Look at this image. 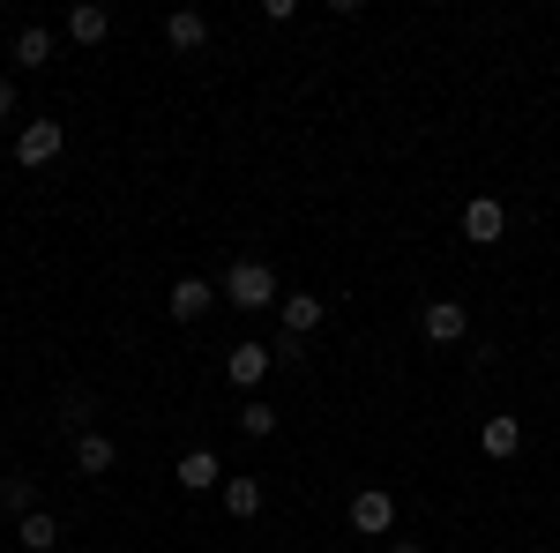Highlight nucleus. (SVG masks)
<instances>
[{
	"instance_id": "nucleus-6",
	"label": "nucleus",
	"mask_w": 560,
	"mask_h": 553,
	"mask_svg": "<svg viewBox=\"0 0 560 553\" xmlns=\"http://www.w3.org/2000/svg\"><path fill=\"white\" fill-rule=\"evenodd\" d=\"M277 367V352L269 344H232L224 352V375H232V389H261V375Z\"/></svg>"
},
{
	"instance_id": "nucleus-8",
	"label": "nucleus",
	"mask_w": 560,
	"mask_h": 553,
	"mask_svg": "<svg viewBox=\"0 0 560 553\" xmlns=\"http://www.w3.org/2000/svg\"><path fill=\"white\" fill-rule=\"evenodd\" d=\"M277 322H284V337H314L322 330V292H284L277 299Z\"/></svg>"
},
{
	"instance_id": "nucleus-17",
	"label": "nucleus",
	"mask_w": 560,
	"mask_h": 553,
	"mask_svg": "<svg viewBox=\"0 0 560 553\" xmlns=\"http://www.w3.org/2000/svg\"><path fill=\"white\" fill-rule=\"evenodd\" d=\"M0 509L31 516V509H38V479H0Z\"/></svg>"
},
{
	"instance_id": "nucleus-15",
	"label": "nucleus",
	"mask_w": 560,
	"mask_h": 553,
	"mask_svg": "<svg viewBox=\"0 0 560 553\" xmlns=\"http://www.w3.org/2000/svg\"><path fill=\"white\" fill-rule=\"evenodd\" d=\"M15 60H23V68H45V60H52V31H45V23H23V31H15Z\"/></svg>"
},
{
	"instance_id": "nucleus-2",
	"label": "nucleus",
	"mask_w": 560,
	"mask_h": 553,
	"mask_svg": "<svg viewBox=\"0 0 560 553\" xmlns=\"http://www.w3.org/2000/svg\"><path fill=\"white\" fill-rule=\"evenodd\" d=\"M419 337L427 344H464L471 337V307H464V299H427V307H419Z\"/></svg>"
},
{
	"instance_id": "nucleus-10",
	"label": "nucleus",
	"mask_w": 560,
	"mask_h": 553,
	"mask_svg": "<svg viewBox=\"0 0 560 553\" xmlns=\"http://www.w3.org/2000/svg\"><path fill=\"white\" fill-rule=\"evenodd\" d=\"M210 299H217V285H202V277H179L173 292H165V314H173V322H202V314H210Z\"/></svg>"
},
{
	"instance_id": "nucleus-1",
	"label": "nucleus",
	"mask_w": 560,
	"mask_h": 553,
	"mask_svg": "<svg viewBox=\"0 0 560 553\" xmlns=\"http://www.w3.org/2000/svg\"><path fill=\"white\" fill-rule=\"evenodd\" d=\"M217 292L232 299V307H240V314H261V307H277V269H269V262H232V269H224V285H217Z\"/></svg>"
},
{
	"instance_id": "nucleus-20",
	"label": "nucleus",
	"mask_w": 560,
	"mask_h": 553,
	"mask_svg": "<svg viewBox=\"0 0 560 553\" xmlns=\"http://www.w3.org/2000/svg\"><path fill=\"white\" fill-rule=\"evenodd\" d=\"M388 553H427V546H419V539H396V546H388Z\"/></svg>"
},
{
	"instance_id": "nucleus-5",
	"label": "nucleus",
	"mask_w": 560,
	"mask_h": 553,
	"mask_svg": "<svg viewBox=\"0 0 560 553\" xmlns=\"http://www.w3.org/2000/svg\"><path fill=\"white\" fill-rule=\"evenodd\" d=\"M501 232H509L501 195H471V203H464V240H471V247H501Z\"/></svg>"
},
{
	"instance_id": "nucleus-19",
	"label": "nucleus",
	"mask_w": 560,
	"mask_h": 553,
	"mask_svg": "<svg viewBox=\"0 0 560 553\" xmlns=\"http://www.w3.org/2000/svg\"><path fill=\"white\" fill-rule=\"evenodd\" d=\"M0 120H15V83L0 76Z\"/></svg>"
},
{
	"instance_id": "nucleus-11",
	"label": "nucleus",
	"mask_w": 560,
	"mask_h": 553,
	"mask_svg": "<svg viewBox=\"0 0 560 553\" xmlns=\"http://www.w3.org/2000/svg\"><path fill=\"white\" fill-rule=\"evenodd\" d=\"M173 479L187 486V494H210L217 479H224V464H217V449H187V457L173 464Z\"/></svg>"
},
{
	"instance_id": "nucleus-18",
	"label": "nucleus",
	"mask_w": 560,
	"mask_h": 553,
	"mask_svg": "<svg viewBox=\"0 0 560 553\" xmlns=\"http://www.w3.org/2000/svg\"><path fill=\"white\" fill-rule=\"evenodd\" d=\"M240 434H255V441H269V434H277V412H269L261 396H247V404H240Z\"/></svg>"
},
{
	"instance_id": "nucleus-7",
	"label": "nucleus",
	"mask_w": 560,
	"mask_h": 553,
	"mask_svg": "<svg viewBox=\"0 0 560 553\" xmlns=\"http://www.w3.org/2000/svg\"><path fill=\"white\" fill-rule=\"evenodd\" d=\"M113 464H120L113 434H97V426H75V471H83V479H105Z\"/></svg>"
},
{
	"instance_id": "nucleus-16",
	"label": "nucleus",
	"mask_w": 560,
	"mask_h": 553,
	"mask_svg": "<svg viewBox=\"0 0 560 553\" xmlns=\"http://www.w3.org/2000/svg\"><path fill=\"white\" fill-rule=\"evenodd\" d=\"M52 546H60V523H52L45 509H31L23 516V553H52Z\"/></svg>"
},
{
	"instance_id": "nucleus-4",
	"label": "nucleus",
	"mask_w": 560,
	"mask_h": 553,
	"mask_svg": "<svg viewBox=\"0 0 560 553\" xmlns=\"http://www.w3.org/2000/svg\"><path fill=\"white\" fill-rule=\"evenodd\" d=\"M60 150H68V128H60V120H23V135H15V165L23 172L52 165Z\"/></svg>"
},
{
	"instance_id": "nucleus-9",
	"label": "nucleus",
	"mask_w": 560,
	"mask_h": 553,
	"mask_svg": "<svg viewBox=\"0 0 560 553\" xmlns=\"http://www.w3.org/2000/svg\"><path fill=\"white\" fill-rule=\"evenodd\" d=\"M165 45H173V53H202V45H210V15H202V8H173V15H165Z\"/></svg>"
},
{
	"instance_id": "nucleus-12",
	"label": "nucleus",
	"mask_w": 560,
	"mask_h": 553,
	"mask_svg": "<svg viewBox=\"0 0 560 553\" xmlns=\"http://www.w3.org/2000/svg\"><path fill=\"white\" fill-rule=\"evenodd\" d=\"M478 449H486L493 464H509V457L523 449V419H509V412H501V419H486V426H478Z\"/></svg>"
},
{
	"instance_id": "nucleus-13",
	"label": "nucleus",
	"mask_w": 560,
	"mask_h": 553,
	"mask_svg": "<svg viewBox=\"0 0 560 553\" xmlns=\"http://www.w3.org/2000/svg\"><path fill=\"white\" fill-rule=\"evenodd\" d=\"M68 38L75 45H105L113 38V15H105L97 0H75V8H68Z\"/></svg>"
},
{
	"instance_id": "nucleus-3",
	"label": "nucleus",
	"mask_w": 560,
	"mask_h": 553,
	"mask_svg": "<svg viewBox=\"0 0 560 553\" xmlns=\"http://www.w3.org/2000/svg\"><path fill=\"white\" fill-rule=\"evenodd\" d=\"M351 531H359V539H388V531H396V494H388V486H359V494H351Z\"/></svg>"
},
{
	"instance_id": "nucleus-14",
	"label": "nucleus",
	"mask_w": 560,
	"mask_h": 553,
	"mask_svg": "<svg viewBox=\"0 0 560 553\" xmlns=\"http://www.w3.org/2000/svg\"><path fill=\"white\" fill-rule=\"evenodd\" d=\"M224 516H261V479H224Z\"/></svg>"
}]
</instances>
